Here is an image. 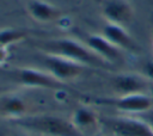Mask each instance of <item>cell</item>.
<instances>
[{
  "label": "cell",
  "instance_id": "cell-1",
  "mask_svg": "<svg viewBox=\"0 0 153 136\" xmlns=\"http://www.w3.org/2000/svg\"><path fill=\"white\" fill-rule=\"evenodd\" d=\"M37 48L42 54H49L67 58L75 63L87 67L106 68L109 66L102 58H99L85 43L69 37L53 38L37 43Z\"/></svg>",
  "mask_w": 153,
  "mask_h": 136
},
{
  "label": "cell",
  "instance_id": "cell-2",
  "mask_svg": "<svg viewBox=\"0 0 153 136\" xmlns=\"http://www.w3.org/2000/svg\"><path fill=\"white\" fill-rule=\"evenodd\" d=\"M13 123L22 130L41 136H82L74 128L71 119L54 115L31 113Z\"/></svg>",
  "mask_w": 153,
  "mask_h": 136
},
{
  "label": "cell",
  "instance_id": "cell-3",
  "mask_svg": "<svg viewBox=\"0 0 153 136\" xmlns=\"http://www.w3.org/2000/svg\"><path fill=\"white\" fill-rule=\"evenodd\" d=\"M93 104L109 106L127 115H142L153 109V97L149 93L112 95L106 98H93Z\"/></svg>",
  "mask_w": 153,
  "mask_h": 136
},
{
  "label": "cell",
  "instance_id": "cell-4",
  "mask_svg": "<svg viewBox=\"0 0 153 136\" xmlns=\"http://www.w3.org/2000/svg\"><path fill=\"white\" fill-rule=\"evenodd\" d=\"M13 80L30 88H43L51 91H62L65 88V84L57 81L54 76H51L48 72H43L36 68L30 67H20L12 72Z\"/></svg>",
  "mask_w": 153,
  "mask_h": 136
},
{
  "label": "cell",
  "instance_id": "cell-5",
  "mask_svg": "<svg viewBox=\"0 0 153 136\" xmlns=\"http://www.w3.org/2000/svg\"><path fill=\"white\" fill-rule=\"evenodd\" d=\"M43 64L45 66L47 72L62 84L75 80L84 72V66L49 54H43Z\"/></svg>",
  "mask_w": 153,
  "mask_h": 136
},
{
  "label": "cell",
  "instance_id": "cell-6",
  "mask_svg": "<svg viewBox=\"0 0 153 136\" xmlns=\"http://www.w3.org/2000/svg\"><path fill=\"white\" fill-rule=\"evenodd\" d=\"M114 95L149 93L151 82L137 73H120L111 79Z\"/></svg>",
  "mask_w": 153,
  "mask_h": 136
},
{
  "label": "cell",
  "instance_id": "cell-7",
  "mask_svg": "<svg viewBox=\"0 0 153 136\" xmlns=\"http://www.w3.org/2000/svg\"><path fill=\"white\" fill-rule=\"evenodd\" d=\"M134 6L129 0H103L100 14L106 23L126 26L134 18Z\"/></svg>",
  "mask_w": 153,
  "mask_h": 136
},
{
  "label": "cell",
  "instance_id": "cell-8",
  "mask_svg": "<svg viewBox=\"0 0 153 136\" xmlns=\"http://www.w3.org/2000/svg\"><path fill=\"white\" fill-rule=\"evenodd\" d=\"M71 122L82 136H96L103 126L102 118L88 106L76 107L71 116Z\"/></svg>",
  "mask_w": 153,
  "mask_h": 136
},
{
  "label": "cell",
  "instance_id": "cell-9",
  "mask_svg": "<svg viewBox=\"0 0 153 136\" xmlns=\"http://www.w3.org/2000/svg\"><path fill=\"white\" fill-rule=\"evenodd\" d=\"M85 44L104 62L108 64L117 63L121 60V52L118 48H116L112 43H110L102 33H91L86 37Z\"/></svg>",
  "mask_w": 153,
  "mask_h": 136
},
{
  "label": "cell",
  "instance_id": "cell-10",
  "mask_svg": "<svg viewBox=\"0 0 153 136\" xmlns=\"http://www.w3.org/2000/svg\"><path fill=\"white\" fill-rule=\"evenodd\" d=\"M30 113V104L18 94H5L0 97V117L11 122L24 118Z\"/></svg>",
  "mask_w": 153,
  "mask_h": 136
},
{
  "label": "cell",
  "instance_id": "cell-11",
  "mask_svg": "<svg viewBox=\"0 0 153 136\" xmlns=\"http://www.w3.org/2000/svg\"><path fill=\"white\" fill-rule=\"evenodd\" d=\"M26 12L32 20L41 24H48L57 21L62 18L63 12L60 7L44 1V0H31L26 5Z\"/></svg>",
  "mask_w": 153,
  "mask_h": 136
},
{
  "label": "cell",
  "instance_id": "cell-12",
  "mask_svg": "<svg viewBox=\"0 0 153 136\" xmlns=\"http://www.w3.org/2000/svg\"><path fill=\"white\" fill-rule=\"evenodd\" d=\"M102 35L120 50H126V51L136 50V44L131 35L127 31L126 26L106 23L103 27Z\"/></svg>",
  "mask_w": 153,
  "mask_h": 136
},
{
  "label": "cell",
  "instance_id": "cell-13",
  "mask_svg": "<svg viewBox=\"0 0 153 136\" xmlns=\"http://www.w3.org/2000/svg\"><path fill=\"white\" fill-rule=\"evenodd\" d=\"M29 37L27 31L16 27H6L0 30V44L10 48L11 45L19 43Z\"/></svg>",
  "mask_w": 153,
  "mask_h": 136
},
{
  "label": "cell",
  "instance_id": "cell-14",
  "mask_svg": "<svg viewBox=\"0 0 153 136\" xmlns=\"http://www.w3.org/2000/svg\"><path fill=\"white\" fill-rule=\"evenodd\" d=\"M139 73H140L145 79H147L151 84H153V60L146 61V62L142 64V67H141V69H140Z\"/></svg>",
  "mask_w": 153,
  "mask_h": 136
},
{
  "label": "cell",
  "instance_id": "cell-15",
  "mask_svg": "<svg viewBox=\"0 0 153 136\" xmlns=\"http://www.w3.org/2000/svg\"><path fill=\"white\" fill-rule=\"evenodd\" d=\"M139 118H141L153 130V109L149 110V111H147V112H145V113H142V115H140Z\"/></svg>",
  "mask_w": 153,
  "mask_h": 136
},
{
  "label": "cell",
  "instance_id": "cell-16",
  "mask_svg": "<svg viewBox=\"0 0 153 136\" xmlns=\"http://www.w3.org/2000/svg\"><path fill=\"white\" fill-rule=\"evenodd\" d=\"M8 56H10V50H8V48L0 44V66H4V64L7 62Z\"/></svg>",
  "mask_w": 153,
  "mask_h": 136
},
{
  "label": "cell",
  "instance_id": "cell-17",
  "mask_svg": "<svg viewBox=\"0 0 153 136\" xmlns=\"http://www.w3.org/2000/svg\"><path fill=\"white\" fill-rule=\"evenodd\" d=\"M10 136H30V135H29L27 131H25V130H20V131H14V132H12Z\"/></svg>",
  "mask_w": 153,
  "mask_h": 136
},
{
  "label": "cell",
  "instance_id": "cell-18",
  "mask_svg": "<svg viewBox=\"0 0 153 136\" xmlns=\"http://www.w3.org/2000/svg\"><path fill=\"white\" fill-rule=\"evenodd\" d=\"M151 44H152V51H153V27L151 30Z\"/></svg>",
  "mask_w": 153,
  "mask_h": 136
},
{
  "label": "cell",
  "instance_id": "cell-19",
  "mask_svg": "<svg viewBox=\"0 0 153 136\" xmlns=\"http://www.w3.org/2000/svg\"><path fill=\"white\" fill-rule=\"evenodd\" d=\"M106 136H117V135H114V134H110V135H106Z\"/></svg>",
  "mask_w": 153,
  "mask_h": 136
}]
</instances>
